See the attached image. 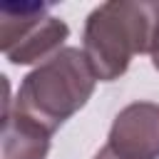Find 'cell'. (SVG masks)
I'll return each mask as SVG.
<instances>
[{
	"label": "cell",
	"instance_id": "cell-6",
	"mask_svg": "<svg viewBox=\"0 0 159 159\" xmlns=\"http://www.w3.org/2000/svg\"><path fill=\"white\" fill-rule=\"evenodd\" d=\"M149 57H152V65H154V70L159 72V20H157V27H154V37H152Z\"/></svg>",
	"mask_w": 159,
	"mask_h": 159
},
{
	"label": "cell",
	"instance_id": "cell-2",
	"mask_svg": "<svg viewBox=\"0 0 159 159\" xmlns=\"http://www.w3.org/2000/svg\"><path fill=\"white\" fill-rule=\"evenodd\" d=\"M97 75L80 47H62L20 82L15 109L55 134L92 97Z\"/></svg>",
	"mask_w": 159,
	"mask_h": 159
},
{
	"label": "cell",
	"instance_id": "cell-1",
	"mask_svg": "<svg viewBox=\"0 0 159 159\" xmlns=\"http://www.w3.org/2000/svg\"><path fill=\"white\" fill-rule=\"evenodd\" d=\"M159 20V0H109L97 5L82 30V52L99 82H114L132 57L149 52Z\"/></svg>",
	"mask_w": 159,
	"mask_h": 159
},
{
	"label": "cell",
	"instance_id": "cell-4",
	"mask_svg": "<svg viewBox=\"0 0 159 159\" xmlns=\"http://www.w3.org/2000/svg\"><path fill=\"white\" fill-rule=\"evenodd\" d=\"M107 147L124 159H159V104L132 102L119 109Z\"/></svg>",
	"mask_w": 159,
	"mask_h": 159
},
{
	"label": "cell",
	"instance_id": "cell-5",
	"mask_svg": "<svg viewBox=\"0 0 159 159\" xmlns=\"http://www.w3.org/2000/svg\"><path fill=\"white\" fill-rule=\"evenodd\" d=\"M50 132L17 112H2L0 159H47Z\"/></svg>",
	"mask_w": 159,
	"mask_h": 159
},
{
	"label": "cell",
	"instance_id": "cell-7",
	"mask_svg": "<svg viewBox=\"0 0 159 159\" xmlns=\"http://www.w3.org/2000/svg\"><path fill=\"white\" fill-rule=\"evenodd\" d=\"M94 159H124V157H119V154H117L112 147H107V144H104V147H102V149L94 154Z\"/></svg>",
	"mask_w": 159,
	"mask_h": 159
},
{
	"label": "cell",
	"instance_id": "cell-3",
	"mask_svg": "<svg viewBox=\"0 0 159 159\" xmlns=\"http://www.w3.org/2000/svg\"><path fill=\"white\" fill-rule=\"evenodd\" d=\"M67 37V22L50 15L45 2L0 5V47L12 65H42L62 50Z\"/></svg>",
	"mask_w": 159,
	"mask_h": 159
}]
</instances>
